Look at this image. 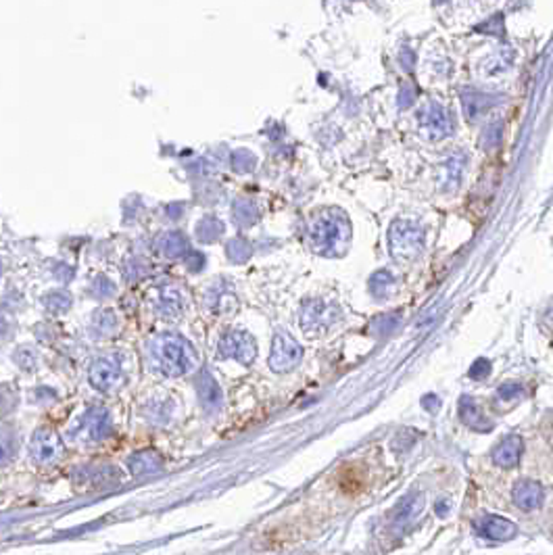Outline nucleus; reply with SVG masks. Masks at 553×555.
<instances>
[{
  "mask_svg": "<svg viewBox=\"0 0 553 555\" xmlns=\"http://www.w3.org/2000/svg\"><path fill=\"white\" fill-rule=\"evenodd\" d=\"M499 102L497 96H489L483 92H463L461 94V105H463V113L468 115V120H478L480 115H485L489 109H493Z\"/></svg>",
  "mask_w": 553,
  "mask_h": 555,
  "instance_id": "9",
  "label": "nucleus"
},
{
  "mask_svg": "<svg viewBox=\"0 0 553 555\" xmlns=\"http://www.w3.org/2000/svg\"><path fill=\"white\" fill-rule=\"evenodd\" d=\"M59 453V440L55 438L53 432H38V436L33 438V455L40 462H51L55 455Z\"/></svg>",
  "mask_w": 553,
  "mask_h": 555,
  "instance_id": "11",
  "label": "nucleus"
},
{
  "mask_svg": "<svg viewBox=\"0 0 553 555\" xmlns=\"http://www.w3.org/2000/svg\"><path fill=\"white\" fill-rule=\"evenodd\" d=\"M422 509H424V497L420 493L407 495V497L401 501V505L397 507L395 516H393V526H395L397 530H403Z\"/></svg>",
  "mask_w": 553,
  "mask_h": 555,
  "instance_id": "10",
  "label": "nucleus"
},
{
  "mask_svg": "<svg viewBox=\"0 0 553 555\" xmlns=\"http://www.w3.org/2000/svg\"><path fill=\"white\" fill-rule=\"evenodd\" d=\"M420 125L431 138H445L453 132V122L445 107L438 102H426L420 111Z\"/></svg>",
  "mask_w": 553,
  "mask_h": 555,
  "instance_id": "3",
  "label": "nucleus"
},
{
  "mask_svg": "<svg viewBox=\"0 0 553 555\" xmlns=\"http://www.w3.org/2000/svg\"><path fill=\"white\" fill-rule=\"evenodd\" d=\"M447 512H449V503H447V501H441V503H436V514H438L441 518H445V516H447Z\"/></svg>",
  "mask_w": 553,
  "mask_h": 555,
  "instance_id": "21",
  "label": "nucleus"
},
{
  "mask_svg": "<svg viewBox=\"0 0 553 555\" xmlns=\"http://www.w3.org/2000/svg\"><path fill=\"white\" fill-rule=\"evenodd\" d=\"M522 455V438L518 434L505 436L495 449H493V462L499 467H516Z\"/></svg>",
  "mask_w": 553,
  "mask_h": 555,
  "instance_id": "6",
  "label": "nucleus"
},
{
  "mask_svg": "<svg viewBox=\"0 0 553 555\" xmlns=\"http://www.w3.org/2000/svg\"><path fill=\"white\" fill-rule=\"evenodd\" d=\"M301 359V347L286 334H278L274 339V349L270 357V366L276 371H286L295 368Z\"/></svg>",
  "mask_w": 553,
  "mask_h": 555,
  "instance_id": "5",
  "label": "nucleus"
},
{
  "mask_svg": "<svg viewBox=\"0 0 553 555\" xmlns=\"http://www.w3.org/2000/svg\"><path fill=\"white\" fill-rule=\"evenodd\" d=\"M399 326V315H395V313H386V315H380L378 319H374V324H372V330L376 332V334H389V332H393L395 328Z\"/></svg>",
  "mask_w": 553,
  "mask_h": 555,
  "instance_id": "15",
  "label": "nucleus"
},
{
  "mask_svg": "<svg viewBox=\"0 0 553 555\" xmlns=\"http://www.w3.org/2000/svg\"><path fill=\"white\" fill-rule=\"evenodd\" d=\"M340 485H342L344 491H357V489L362 487V480H359L357 472L351 467V470L342 472V476H340Z\"/></svg>",
  "mask_w": 553,
  "mask_h": 555,
  "instance_id": "19",
  "label": "nucleus"
},
{
  "mask_svg": "<svg viewBox=\"0 0 553 555\" xmlns=\"http://www.w3.org/2000/svg\"><path fill=\"white\" fill-rule=\"evenodd\" d=\"M460 418L465 426H470L476 432H489L493 430V422L487 420V416L483 413L480 405L474 401L472 397L463 395L460 399Z\"/></svg>",
  "mask_w": 553,
  "mask_h": 555,
  "instance_id": "8",
  "label": "nucleus"
},
{
  "mask_svg": "<svg viewBox=\"0 0 553 555\" xmlns=\"http://www.w3.org/2000/svg\"><path fill=\"white\" fill-rule=\"evenodd\" d=\"M474 530H476L478 536L491 539V541H507V539H514L518 534V526L514 524L512 520L501 518V516H493V514L474 520Z\"/></svg>",
  "mask_w": 553,
  "mask_h": 555,
  "instance_id": "4",
  "label": "nucleus"
},
{
  "mask_svg": "<svg viewBox=\"0 0 553 555\" xmlns=\"http://www.w3.org/2000/svg\"><path fill=\"white\" fill-rule=\"evenodd\" d=\"M489 371H491V361L480 357V359H476L474 366L470 368V378H472V380H485V378L489 376Z\"/></svg>",
  "mask_w": 553,
  "mask_h": 555,
  "instance_id": "18",
  "label": "nucleus"
},
{
  "mask_svg": "<svg viewBox=\"0 0 553 555\" xmlns=\"http://www.w3.org/2000/svg\"><path fill=\"white\" fill-rule=\"evenodd\" d=\"M389 247L399 263H409L424 248V232L414 221L395 219L389 230Z\"/></svg>",
  "mask_w": 553,
  "mask_h": 555,
  "instance_id": "2",
  "label": "nucleus"
},
{
  "mask_svg": "<svg viewBox=\"0 0 553 555\" xmlns=\"http://www.w3.org/2000/svg\"><path fill=\"white\" fill-rule=\"evenodd\" d=\"M393 284H395V278L393 274H389L386 270H380L376 272L374 276L369 278V292L376 297V299H386L389 292L393 290Z\"/></svg>",
  "mask_w": 553,
  "mask_h": 555,
  "instance_id": "13",
  "label": "nucleus"
},
{
  "mask_svg": "<svg viewBox=\"0 0 553 555\" xmlns=\"http://www.w3.org/2000/svg\"><path fill=\"white\" fill-rule=\"evenodd\" d=\"M478 31H483V33H493V36H501L503 33V15H493L489 21H485V23H480Z\"/></svg>",
  "mask_w": 553,
  "mask_h": 555,
  "instance_id": "17",
  "label": "nucleus"
},
{
  "mask_svg": "<svg viewBox=\"0 0 553 555\" xmlns=\"http://www.w3.org/2000/svg\"><path fill=\"white\" fill-rule=\"evenodd\" d=\"M422 405H424V409H428V411H436V409L441 407V399L434 397V395H426V397L422 399Z\"/></svg>",
  "mask_w": 553,
  "mask_h": 555,
  "instance_id": "20",
  "label": "nucleus"
},
{
  "mask_svg": "<svg viewBox=\"0 0 553 555\" xmlns=\"http://www.w3.org/2000/svg\"><path fill=\"white\" fill-rule=\"evenodd\" d=\"M497 397L501 401H514V399H520L524 397V388L522 384L518 382H505L497 388Z\"/></svg>",
  "mask_w": 553,
  "mask_h": 555,
  "instance_id": "16",
  "label": "nucleus"
},
{
  "mask_svg": "<svg viewBox=\"0 0 553 555\" xmlns=\"http://www.w3.org/2000/svg\"><path fill=\"white\" fill-rule=\"evenodd\" d=\"M351 221L340 209H324L322 213L313 216L309 223V247L326 257L344 255L351 245Z\"/></svg>",
  "mask_w": 553,
  "mask_h": 555,
  "instance_id": "1",
  "label": "nucleus"
},
{
  "mask_svg": "<svg viewBox=\"0 0 553 555\" xmlns=\"http://www.w3.org/2000/svg\"><path fill=\"white\" fill-rule=\"evenodd\" d=\"M543 487L534 480H520L514 491H512V499L514 503L524 509V512H530V509H537L541 503H543Z\"/></svg>",
  "mask_w": 553,
  "mask_h": 555,
  "instance_id": "7",
  "label": "nucleus"
},
{
  "mask_svg": "<svg viewBox=\"0 0 553 555\" xmlns=\"http://www.w3.org/2000/svg\"><path fill=\"white\" fill-rule=\"evenodd\" d=\"M315 313H309L307 315H303V328H309V330H320V328H324L328 322H332L335 317H337V309L332 307V305H326V303H322V301H315Z\"/></svg>",
  "mask_w": 553,
  "mask_h": 555,
  "instance_id": "12",
  "label": "nucleus"
},
{
  "mask_svg": "<svg viewBox=\"0 0 553 555\" xmlns=\"http://www.w3.org/2000/svg\"><path fill=\"white\" fill-rule=\"evenodd\" d=\"M159 465H161V460L159 458H154V455H138V458H134L132 462H130V467H132V472L134 474H144V472H157L159 470Z\"/></svg>",
  "mask_w": 553,
  "mask_h": 555,
  "instance_id": "14",
  "label": "nucleus"
}]
</instances>
